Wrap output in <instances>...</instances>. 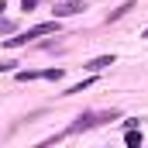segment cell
I'll return each instance as SVG.
<instances>
[{"mask_svg": "<svg viewBox=\"0 0 148 148\" xmlns=\"http://www.w3.org/2000/svg\"><path fill=\"white\" fill-rule=\"evenodd\" d=\"M52 31H59V24H55V21H48V24H35V28H28L24 35L10 38V41H7V48H17V45H24V41H31V38H41V35H52Z\"/></svg>", "mask_w": 148, "mask_h": 148, "instance_id": "obj_1", "label": "cell"}, {"mask_svg": "<svg viewBox=\"0 0 148 148\" xmlns=\"http://www.w3.org/2000/svg\"><path fill=\"white\" fill-rule=\"evenodd\" d=\"M117 114H79L76 117V124L69 131H86V127H97V124H103V121H114Z\"/></svg>", "mask_w": 148, "mask_h": 148, "instance_id": "obj_2", "label": "cell"}, {"mask_svg": "<svg viewBox=\"0 0 148 148\" xmlns=\"http://www.w3.org/2000/svg\"><path fill=\"white\" fill-rule=\"evenodd\" d=\"M79 10H86V3H83V0H69V3H59V7H55V17H73Z\"/></svg>", "mask_w": 148, "mask_h": 148, "instance_id": "obj_3", "label": "cell"}, {"mask_svg": "<svg viewBox=\"0 0 148 148\" xmlns=\"http://www.w3.org/2000/svg\"><path fill=\"white\" fill-rule=\"evenodd\" d=\"M107 66H114V55H100V59L86 62V69H90V73H100V69H107Z\"/></svg>", "mask_w": 148, "mask_h": 148, "instance_id": "obj_4", "label": "cell"}, {"mask_svg": "<svg viewBox=\"0 0 148 148\" xmlns=\"http://www.w3.org/2000/svg\"><path fill=\"white\" fill-rule=\"evenodd\" d=\"M127 10H134V0H124V3L117 7V10H110V17H107V21H117V17H124Z\"/></svg>", "mask_w": 148, "mask_h": 148, "instance_id": "obj_5", "label": "cell"}, {"mask_svg": "<svg viewBox=\"0 0 148 148\" xmlns=\"http://www.w3.org/2000/svg\"><path fill=\"white\" fill-rule=\"evenodd\" d=\"M124 141H127V145H131V148H141V141H145V138H141V131H134V127H131Z\"/></svg>", "mask_w": 148, "mask_h": 148, "instance_id": "obj_6", "label": "cell"}, {"mask_svg": "<svg viewBox=\"0 0 148 148\" xmlns=\"http://www.w3.org/2000/svg\"><path fill=\"white\" fill-rule=\"evenodd\" d=\"M90 83H93V79H83V83H79V86H73V90H66V97H69V93H83V90H86V86H90Z\"/></svg>", "mask_w": 148, "mask_h": 148, "instance_id": "obj_7", "label": "cell"}, {"mask_svg": "<svg viewBox=\"0 0 148 148\" xmlns=\"http://www.w3.org/2000/svg\"><path fill=\"white\" fill-rule=\"evenodd\" d=\"M141 38H148V28H145V31H141Z\"/></svg>", "mask_w": 148, "mask_h": 148, "instance_id": "obj_8", "label": "cell"}]
</instances>
